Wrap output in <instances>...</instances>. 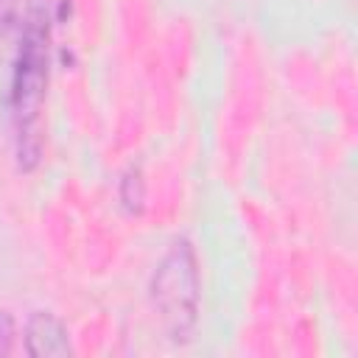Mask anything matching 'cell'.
Here are the masks:
<instances>
[{"label": "cell", "mask_w": 358, "mask_h": 358, "mask_svg": "<svg viewBox=\"0 0 358 358\" xmlns=\"http://www.w3.org/2000/svg\"><path fill=\"white\" fill-rule=\"evenodd\" d=\"M48 78V31L42 20H34L20 34V48L11 73V117L17 126L20 157L36 159L39 154V109Z\"/></svg>", "instance_id": "1"}, {"label": "cell", "mask_w": 358, "mask_h": 358, "mask_svg": "<svg viewBox=\"0 0 358 358\" xmlns=\"http://www.w3.org/2000/svg\"><path fill=\"white\" fill-rule=\"evenodd\" d=\"M151 299L154 308H159L168 333L173 338H185L199 310V268H196V255L185 238L171 246V252L162 257L159 268L154 271Z\"/></svg>", "instance_id": "2"}, {"label": "cell", "mask_w": 358, "mask_h": 358, "mask_svg": "<svg viewBox=\"0 0 358 358\" xmlns=\"http://www.w3.org/2000/svg\"><path fill=\"white\" fill-rule=\"evenodd\" d=\"M25 350L28 355H67L70 338L62 319L53 313L36 310L25 324Z\"/></svg>", "instance_id": "3"}, {"label": "cell", "mask_w": 358, "mask_h": 358, "mask_svg": "<svg viewBox=\"0 0 358 358\" xmlns=\"http://www.w3.org/2000/svg\"><path fill=\"white\" fill-rule=\"evenodd\" d=\"M11 341H14V319L0 310V355L11 352Z\"/></svg>", "instance_id": "4"}]
</instances>
